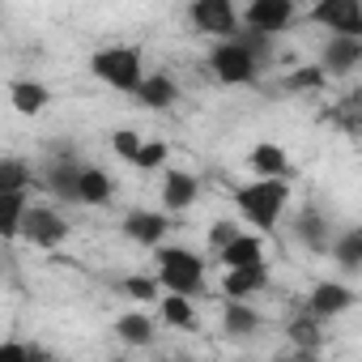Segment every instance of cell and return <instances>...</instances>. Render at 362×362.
Listing matches in <instances>:
<instances>
[{
  "label": "cell",
  "mask_w": 362,
  "mask_h": 362,
  "mask_svg": "<svg viewBox=\"0 0 362 362\" xmlns=\"http://www.w3.org/2000/svg\"><path fill=\"white\" fill-rule=\"evenodd\" d=\"M153 281L158 290H175V294H188L197 298L205 290V260L192 252V247H175V243H158L153 247Z\"/></svg>",
  "instance_id": "obj_4"
},
{
  "label": "cell",
  "mask_w": 362,
  "mask_h": 362,
  "mask_svg": "<svg viewBox=\"0 0 362 362\" xmlns=\"http://www.w3.org/2000/svg\"><path fill=\"white\" fill-rule=\"evenodd\" d=\"M307 22L324 26L328 35H358L362 39V0H315Z\"/></svg>",
  "instance_id": "obj_8"
},
{
  "label": "cell",
  "mask_w": 362,
  "mask_h": 362,
  "mask_svg": "<svg viewBox=\"0 0 362 362\" xmlns=\"http://www.w3.org/2000/svg\"><path fill=\"white\" fill-rule=\"evenodd\" d=\"M26 205H30V188H0V239H18Z\"/></svg>",
  "instance_id": "obj_21"
},
{
  "label": "cell",
  "mask_w": 362,
  "mask_h": 362,
  "mask_svg": "<svg viewBox=\"0 0 362 362\" xmlns=\"http://www.w3.org/2000/svg\"><path fill=\"white\" fill-rule=\"evenodd\" d=\"M269 290V260H252L239 269H222V294L226 298H252Z\"/></svg>",
  "instance_id": "obj_14"
},
{
  "label": "cell",
  "mask_w": 362,
  "mask_h": 362,
  "mask_svg": "<svg viewBox=\"0 0 362 362\" xmlns=\"http://www.w3.org/2000/svg\"><path fill=\"white\" fill-rule=\"evenodd\" d=\"M52 358L43 345H30V341H0V362H43Z\"/></svg>",
  "instance_id": "obj_28"
},
{
  "label": "cell",
  "mask_w": 362,
  "mask_h": 362,
  "mask_svg": "<svg viewBox=\"0 0 362 362\" xmlns=\"http://www.w3.org/2000/svg\"><path fill=\"white\" fill-rule=\"evenodd\" d=\"M166 158H170V145H166V141H141V149H136V158H132L128 166H136V170H158V166H166Z\"/></svg>",
  "instance_id": "obj_27"
},
{
  "label": "cell",
  "mask_w": 362,
  "mask_h": 362,
  "mask_svg": "<svg viewBox=\"0 0 362 362\" xmlns=\"http://www.w3.org/2000/svg\"><path fill=\"white\" fill-rule=\"evenodd\" d=\"M119 230L136 243V247H158V243H166V235H170V214L166 209H128L124 214V222H119Z\"/></svg>",
  "instance_id": "obj_9"
},
{
  "label": "cell",
  "mask_w": 362,
  "mask_h": 362,
  "mask_svg": "<svg viewBox=\"0 0 362 362\" xmlns=\"http://www.w3.org/2000/svg\"><path fill=\"white\" fill-rule=\"evenodd\" d=\"M354 286H345V281H315L311 286V294H307V315H315L320 324H328V320H337V315H345L349 307H354Z\"/></svg>",
  "instance_id": "obj_11"
},
{
  "label": "cell",
  "mask_w": 362,
  "mask_h": 362,
  "mask_svg": "<svg viewBox=\"0 0 362 362\" xmlns=\"http://www.w3.org/2000/svg\"><path fill=\"white\" fill-rule=\"evenodd\" d=\"M222 328H226L230 337H252L256 328H264V315H260L247 298H226V307H222Z\"/></svg>",
  "instance_id": "obj_20"
},
{
  "label": "cell",
  "mask_w": 362,
  "mask_h": 362,
  "mask_svg": "<svg viewBox=\"0 0 362 362\" xmlns=\"http://www.w3.org/2000/svg\"><path fill=\"white\" fill-rule=\"evenodd\" d=\"M273 39H260V35H230V39H214L209 47V73L218 86H256L260 77V52L269 47Z\"/></svg>",
  "instance_id": "obj_1"
},
{
  "label": "cell",
  "mask_w": 362,
  "mask_h": 362,
  "mask_svg": "<svg viewBox=\"0 0 362 362\" xmlns=\"http://www.w3.org/2000/svg\"><path fill=\"white\" fill-rule=\"evenodd\" d=\"M235 209L247 226H260V235L277 230L286 205H290V179L286 175H256L252 184H239L235 192Z\"/></svg>",
  "instance_id": "obj_2"
},
{
  "label": "cell",
  "mask_w": 362,
  "mask_h": 362,
  "mask_svg": "<svg viewBox=\"0 0 362 362\" xmlns=\"http://www.w3.org/2000/svg\"><path fill=\"white\" fill-rule=\"evenodd\" d=\"M124 294L149 303V298H158V281H153V277H124Z\"/></svg>",
  "instance_id": "obj_31"
},
{
  "label": "cell",
  "mask_w": 362,
  "mask_h": 362,
  "mask_svg": "<svg viewBox=\"0 0 362 362\" xmlns=\"http://www.w3.org/2000/svg\"><path fill=\"white\" fill-rule=\"evenodd\" d=\"M90 77L115 94H132L145 77V56L132 43H107V47L90 52Z\"/></svg>",
  "instance_id": "obj_3"
},
{
  "label": "cell",
  "mask_w": 362,
  "mask_h": 362,
  "mask_svg": "<svg viewBox=\"0 0 362 362\" xmlns=\"http://www.w3.org/2000/svg\"><path fill=\"white\" fill-rule=\"evenodd\" d=\"M188 22L209 39H230L239 35V0H192Z\"/></svg>",
  "instance_id": "obj_7"
},
{
  "label": "cell",
  "mask_w": 362,
  "mask_h": 362,
  "mask_svg": "<svg viewBox=\"0 0 362 362\" xmlns=\"http://www.w3.org/2000/svg\"><path fill=\"white\" fill-rule=\"evenodd\" d=\"M111 197H115V179L103 170V166H94V162H81V170H77V205H111Z\"/></svg>",
  "instance_id": "obj_16"
},
{
  "label": "cell",
  "mask_w": 362,
  "mask_h": 362,
  "mask_svg": "<svg viewBox=\"0 0 362 362\" xmlns=\"http://www.w3.org/2000/svg\"><path fill=\"white\" fill-rule=\"evenodd\" d=\"M179 81L170 77V73H145L141 77V86L132 90V98L145 107V111H170L175 103H179Z\"/></svg>",
  "instance_id": "obj_15"
},
{
  "label": "cell",
  "mask_w": 362,
  "mask_h": 362,
  "mask_svg": "<svg viewBox=\"0 0 362 362\" xmlns=\"http://www.w3.org/2000/svg\"><path fill=\"white\" fill-rule=\"evenodd\" d=\"M158 315H162V324H170V328H184V332L197 328V311H192V298H188V294L166 290V294L158 298Z\"/></svg>",
  "instance_id": "obj_25"
},
{
  "label": "cell",
  "mask_w": 362,
  "mask_h": 362,
  "mask_svg": "<svg viewBox=\"0 0 362 362\" xmlns=\"http://www.w3.org/2000/svg\"><path fill=\"white\" fill-rule=\"evenodd\" d=\"M69 235H73V226H69L64 214H56L52 205H26L18 239H26V243L39 247V252H56V247H64Z\"/></svg>",
  "instance_id": "obj_6"
},
{
  "label": "cell",
  "mask_w": 362,
  "mask_h": 362,
  "mask_svg": "<svg viewBox=\"0 0 362 362\" xmlns=\"http://www.w3.org/2000/svg\"><path fill=\"white\" fill-rule=\"evenodd\" d=\"M111 149H115V158L132 162L136 149H141V132H136V128H115V132H111Z\"/></svg>",
  "instance_id": "obj_29"
},
{
  "label": "cell",
  "mask_w": 362,
  "mask_h": 362,
  "mask_svg": "<svg viewBox=\"0 0 362 362\" xmlns=\"http://www.w3.org/2000/svg\"><path fill=\"white\" fill-rule=\"evenodd\" d=\"M358 64H362V39L358 35H328L324 52H320V73L332 81V77H349Z\"/></svg>",
  "instance_id": "obj_10"
},
{
  "label": "cell",
  "mask_w": 362,
  "mask_h": 362,
  "mask_svg": "<svg viewBox=\"0 0 362 362\" xmlns=\"http://www.w3.org/2000/svg\"><path fill=\"white\" fill-rule=\"evenodd\" d=\"M332 222H328V214L320 209V205H303L298 214H294V239L311 252V256H328V243H332Z\"/></svg>",
  "instance_id": "obj_12"
},
{
  "label": "cell",
  "mask_w": 362,
  "mask_h": 362,
  "mask_svg": "<svg viewBox=\"0 0 362 362\" xmlns=\"http://www.w3.org/2000/svg\"><path fill=\"white\" fill-rule=\"evenodd\" d=\"M294 22H298V0H243L239 9V30L260 39H281Z\"/></svg>",
  "instance_id": "obj_5"
},
{
  "label": "cell",
  "mask_w": 362,
  "mask_h": 362,
  "mask_svg": "<svg viewBox=\"0 0 362 362\" xmlns=\"http://www.w3.org/2000/svg\"><path fill=\"white\" fill-rule=\"evenodd\" d=\"M111 328H115V337H119L124 345H136V349H145V345L158 337V324H153L145 311H124Z\"/></svg>",
  "instance_id": "obj_23"
},
{
  "label": "cell",
  "mask_w": 362,
  "mask_h": 362,
  "mask_svg": "<svg viewBox=\"0 0 362 362\" xmlns=\"http://www.w3.org/2000/svg\"><path fill=\"white\" fill-rule=\"evenodd\" d=\"M35 170L22 158H0V188H30Z\"/></svg>",
  "instance_id": "obj_26"
},
{
  "label": "cell",
  "mask_w": 362,
  "mask_h": 362,
  "mask_svg": "<svg viewBox=\"0 0 362 362\" xmlns=\"http://www.w3.org/2000/svg\"><path fill=\"white\" fill-rule=\"evenodd\" d=\"M252 260H264V239L252 235V230H239L235 239H226L218 247V264L222 269H239V264H252Z\"/></svg>",
  "instance_id": "obj_19"
},
{
  "label": "cell",
  "mask_w": 362,
  "mask_h": 362,
  "mask_svg": "<svg viewBox=\"0 0 362 362\" xmlns=\"http://www.w3.org/2000/svg\"><path fill=\"white\" fill-rule=\"evenodd\" d=\"M247 166H252V175H290V153L273 141H260L247 149Z\"/></svg>",
  "instance_id": "obj_24"
},
{
  "label": "cell",
  "mask_w": 362,
  "mask_h": 362,
  "mask_svg": "<svg viewBox=\"0 0 362 362\" xmlns=\"http://www.w3.org/2000/svg\"><path fill=\"white\" fill-rule=\"evenodd\" d=\"M77 170H81V158H73V153H52L43 179H47V188H52L60 201H77Z\"/></svg>",
  "instance_id": "obj_17"
},
{
  "label": "cell",
  "mask_w": 362,
  "mask_h": 362,
  "mask_svg": "<svg viewBox=\"0 0 362 362\" xmlns=\"http://www.w3.org/2000/svg\"><path fill=\"white\" fill-rule=\"evenodd\" d=\"M201 201V179L192 170H166L162 175V209L166 214H184Z\"/></svg>",
  "instance_id": "obj_13"
},
{
  "label": "cell",
  "mask_w": 362,
  "mask_h": 362,
  "mask_svg": "<svg viewBox=\"0 0 362 362\" xmlns=\"http://www.w3.org/2000/svg\"><path fill=\"white\" fill-rule=\"evenodd\" d=\"M235 235H239V226H235V222H226V218H218V222L209 226V247L218 252V247H222L226 239H235Z\"/></svg>",
  "instance_id": "obj_32"
},
{
  "label": "cell",
  "mask_w": 362,
  "mask_h": 362,
  "mask_svg": "<svg viewBox=\"0 0 362 362\" xmlns=\"http://www.w3.org/2000/svg\"><path fill=\"white\" fill-rule=\"evenodd\" d=\"M47 103H52V90L43 81H35V77H13L9 81V107L18 115H43Z\"/></svg>",
  "instance_id": "obj_18"
},
{
  "label": "cell",
  "mask_w": 362,
  "mask_h": 362,
  "mask_svg": "<svg viewBox=\"0 0 362 362\" xmlns=\"http://www.w3.org/2000/svg\"><path fill=\"white\" fill-rule=\"evenodd\" d=\"M328 256L337 260V269H341V273H358V269H362V230H358V226H349V230L332 235Z\"/></svg>",
  "instance_id": "obj_22"
},
{
  "label": "cell",
  "mask_w": 362,
  "mask_h": 362,
  "mask_svg": "<svg viewBox=\"0 0 362 362\" xmlns=\"http://www.w3.org/2000/svg\"><path fill=\"white\" fill-rule=\"evenodd\" d=\"M315 328H320V320H315V315H303V320L290 324V337H294L303 349H315V345H320V332H315Z\"/></svg>",
  "instance_id": "obj_30"
}]
</instances>
